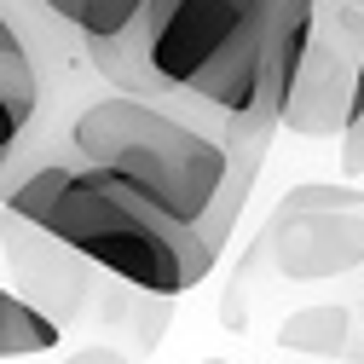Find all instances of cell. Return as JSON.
Returning a JSON list of instances; mask_svg holds the SVG:
<instances>
[{"label": "cell", "instance_id": "cell-7", "mask_svg": "<svg viewBox=\"0 0 364 364\" xmlns=\"http://www.w3.org/2000/svg\"><path fill=\"white\" fill-rule=\"evenodd\" d=\"M0 93H6L18 110H29V116H35V105H41L35 58H29V47H23V35L6 23V12H0Z\"/></svg>", "mask_w": 364, "mask_h": 364}, {"label": "cell", "instance_id": "cell-5", "mask_svg": "<svg viewBox=\"0 0 364 364\" xmlns=\"http://www.w3.org/2000/svg\"><path fill=\"white\" fill-rule=\"evenodd\" d=\"M58 347V324L41 306H29L23 295L0 289V358H29V353H53Z\"/></svg>", "mask_w": 364, "mask_h": 364}, {"label": "cell", "instance_id": "cell-3", "mask_svg": "<svg viewBox=\"0 0 364 364\" xmlns=\"http://www.w3.org/2000/svg\"><path fill=\"white\" fill-rule=\"evenodd\" d=\"M243 139L225 133L173 105V99H145V93H105L70 122V151L87 168H105L127 191H139L151 208H162L179 225H203L214 197L232 179Z\"/></svg>", "mask_w": 364, "mask_h": 364}, {"label": "cell", "instance_id": "cell-4", "mask_svg": "<svg viewBox=\"0 0 364 364\" xmlns=\"http://www.w3.org/2000/svg\"><path fill=\"white\" fill-rule=\"evenodd\" d=\"M358 53H364V12L341 6V0H318V18L306 35L301 70L289 81V99L278 110V127L301 133V139H341Z\"/></svg>", "mask_w": 364, "mask_h": 364}, {"label": "cell", "instance_id": "cell-8", "mask_svg": "<svg viewBox=\"0 0 364 364\" xmlns=\"http://www.w3.org/2000/svg\"><path fill=\"white\" fill-rule=\"evenodd\" d=\"M29 122H35L29 110H18L6 93H0V179H6V168H12V156H18V139H23Z\"/></svg>", "mask_w": 364, "mask_h": 364}, {"label": "cell", "instance_id": "cell-9", "mask_svg": "<svg viewBox=\"0 0 364 364\" xmlns=\"http://www.w3.org/2000/svg\"><path fill=\"white\" fill-rule=\"evenodd\" d=\"M70 364H127V358H116V353H99V347H93V353H75Z\"/></svg>", "mask_w": 364, "mask_h": 364}, {"label": "cell", "instance_id": "cell-6", "mask_svg": "<svg viewBox=\"0 0 364 364\" xmlns=\"http://www.w3.org/2000/svg\"><path fill=\"white\" fill-rule=\"evenodd\" d=\"M47 12H58L64 23H75L87 41H110L133 23V12L145 6V0H41Z\"/></svg>", "mask_w": 364, "mask_h": 364}, {"label": "cell", "instance_id": "cell-10", "mask_svg": "<svg viewBox=\"0 0 364 364\" xmlns=\"http://www.w3.org/2000/svg\"><path fill=\"white\" fill-rule=\"evenodd\" d=\"M341 6H353V12H364V0H341Z\"/></svg>", "mask_w": 364, "mask_h": 364}, {"label": "cell", "instance_id": "cell-1", "mask_svg": "<svg viewBox=\"0 0 364 364\" xmlns=\"http://www.w3.org/2000/svg\"><path fill=\"white\" fill-rule=\"evenodd\" d=\"M312 18L318 0H145L87 53L122 93L173 99L225 139H272Z\"/></svg>", "mask_w": 364, "mask_h": 364}, {"label": "cell", "instance_id": "cell-2", "mask_svg": "<svg viewBox=\"0 0 364 364\" xmlns=\"http://www.w3.org/2000/svg\"><path fill=\"white\" fill-rule=\"evenodd\" d=\"M0 208L162 301L197 289L220 260V249L203 243L197 225L168 220L139 191L87 162H41L18 179H0Z\"/></svg>", "mask_w": 364, "mask_h": 364}]
</instances>
